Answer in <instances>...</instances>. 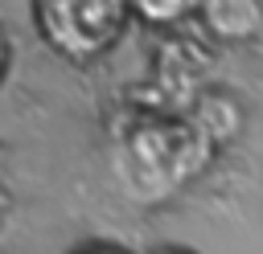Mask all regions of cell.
<instances>
[{
  "instance_id": "6da1fadb",
  "label": "cell",
  "mask_w": 263,
  "mask_h": 254,
  "mask_svg": "<svg viewBox=\"0 0 263 254\" xmlns=\"http://www.w3.org/2000/svg\"><path fill=\"white\" fill-rule=\"evenodd\" d=\"M214 160L210 139L173 111L140 115L115 143V176L136 201H164Z\"/></svg>"
},
{
  "instance_id": "7a4b0ae2",
  "label": "cell",
  "mask_w": 263,
  "mask_h": 254,
  "mask_svg": "<svg viewBox=\"0 0 263 254\" xmlns=\"http://www.w3.org/2000/svg\"><path fill=\"white\" fill-rule=\"evenodd\" d=\"M132 20V0H33L41 45L74 66L107 57Z\"/></svg>"
},
{
  "instance_id": "3957f363",
  "label": "cell",
  "mask_w": 263,
  "mask_h": 254,
  "mask_svg": "<svg viewBox=\"0 0 263 254\" xmlns=\"http://www.w3.org/2000/svg\"><path fill=\"white\" fill-rule=\"evenodd\" d=\"M197 25L210 41L234 45L263 33V0H201Z\"/></svg>"
},
{
  "instance_id": "277c9868",
  "label": "cell",
  "mask_w": 263,
  "mask_h": 254,
  "mask_svg": "<svg viewBox=\"0 0 263 254\" xmlns=\"http://www.w3.org/2000/svg\"><path fill=\"white\" fill-rule=\"evenodd\" d=\"M185 119H189V123L210 139V147L218 152L222 143H230V139L242 131L247 111H242V102H238L230 90H222V86H205V90L189 102Z\"/></svg>"
},
{
  "instance_id": "5b68a950",
  "label": "cell",
  "mask_w": 263,
  "mask_h": 254,
  "mask_svg": "<svg viewBox=\"0 0 263 254\" xmlns=\"http://www.w3.org/2000/svg\"><path fill=\"white\" fill-rule=\"evenodd\" d=\"M197 12H201V0H132V16L164 33H177L181 25L197 20Z\"/></svg>"
},
{
  "instance_id": "8992f818",
  "label": "cell",
  "mask_w": 263,
  "mask_h": 254,
  "mask_svg": "<svg viewBox=\"0 0 263 254\" xmlns=\"http://www.w3.org/2000/svg\"><path fill=\"white\" fill-rule=\"evenodd\" d=\"M12 205H16V193H12V180H8V164H4V156H0V229L8 225Z\"/></svg>"
},
{
  "instance_id": "52a82bcc",
  "label": "cell",
  "mask_w": 263,
  "mask_h": 254,
  "mask_svg": "<svg viewBox=\"0 0 263 254\" xmlns=\"http://www.w3.org/2000/svg\"><path fill=\"white\" fill-rule=\"evenodd\" d=\"M8 66H12V37H8V29L0 25V82H4Z\"/></svg>"
},
{
  "instance_id": "ba28073f",
  "label": "cell",
  "mask_w": 263,
  "mask_h": 254,
  "mask_svg": "<svg viewBox=\"0 0 263 254\" xmlns=\"http://www.w3.org/2000/svg\"><path fill=\"white\" fill-rule=\"evenodd\" d=\"M99 254H103V250H99Z\"/></svg>"
}]
</instances>
